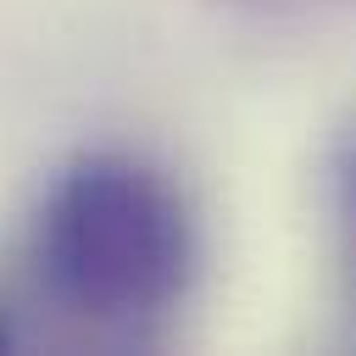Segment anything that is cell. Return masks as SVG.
I'll list each match as a JSON object with an SVG mask.
<instances>
[{"label":"cell","mask_w":356,"mask_h":356,"mask_svg":"<svg viewBox=\"0 0 356 356\" xmlns=\"http://www.w3.org/2000/svg\"><path fill=\"white\" fill-rule=\"evenodd\" d=\"M339 217H345L350 250H356V134H350V145H345V156H339Z\"/></svg>","instance_id":"7a4b0ae2"},{"label":"cell","mask_w":356,"mask_h":356,"mask_svg":"<svg viewBox=\"0 0 356 356\" xmlns=\"http://www.w3.org/2000/svg\"><path fill=\"white\" fill-rule=\"evenodd\" d=\"M33 278L78 323L145 334L195 278V217L178 184L128 150H83L33 211Z\"/></svg>","instance_id":"6da1fadb"},{"label":"cell","mask_w":356,"mask_h":356,"mask_svg":"<svg viewBox=\"0 0 356 356\" xmlns=\"http://www.w3.org/2000/svg\"><path fill=\"white\" fill-rule=\"evenodd\" d=\"M0 350H11V328H6V317H0Z\"/></svg>","instance_id":"3957f363"}]
</instances>
